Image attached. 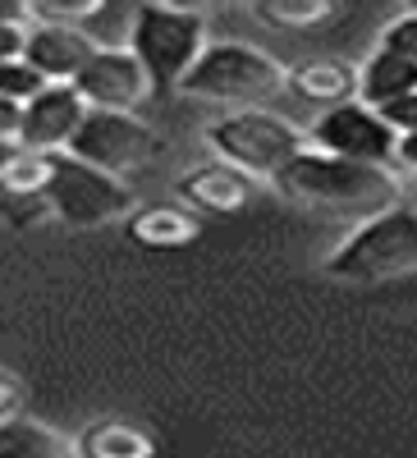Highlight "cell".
Masks as SVG:
<instances>
[{
  "mask_svg": "<svg viewBox=\"0 0 417 458\" xmlns=\"http://www.w3.org/2000/svg\"><path fill=\"white\" fill-rule=\"evenodd\" d=\"M161 151L157 129H147L138 114H110V110H88L79 133L69 138L64 157L83 161L110 179H124L142 165H151V157Z\"/></svg>",
  "mask_w": 417,
  "mask_h": 458,
  "instance_id": "obj_7",
  "label": "cell"
},
{
  "mask_svg": "<svg viewBox=\"0 0 417 458\" xmlns=\"http://www.w3.org/2000/svg\"><path fill=\"white\" fill-rule=\"evenodd\" d=\"M417 266V216L413 207H390L381 216L362 220L353 234L326 257V276L345 284H376L408 276Z\"/></svg>",
  "mask_w": 417,
  "mask_h": 458,
  "instance_id": "obj_3",
  "label": "cell"
},
{
  "mask_svg": "<svg viewBox=\"0 0 417 458\" xmlns=\"http://www.w3.org/2000/svg\"><path fill=\"white\" fill-rule=\"evenodd\" d=\"M47 83L37 79V73L23 64V60H0V101H14V106H23L28 97H37Z\"/></svg>",
  "mask_w": 417,
  "mask_h": 458,
  "instance_id": "obj_20",
  "label": "cell"
},
{
  "mask_svg": "<svg viewBox=\"0 0 417 458\" xmlns=\"http://www.w3.org/2000/svg\"><path fill=\"white\" fill-rule=\"evenodd\" d=\"M83 458H151V440L129 422H101L83 431Z\"/></svg>",
  "mask_w": 417,
  "mask_h": 458,
  "instance_id": "obj_18",
  "label": "cell"
},
{
  "mask_svg": "<svg viewBox=\"0 0 417 458\" xmlns=\"http://www.w3.org/2000/svg\"><path fill=\"white\" fill-rule=\"evenodd\" d=\"M285 88H294L302 101H312L321 110H335L345 101H358V69L345 60H308L289 73Z\"/></svg>",
  "mask_w": 417,
  "mask_h": 458,
  "instance_id": "obj_13",
  "label": "cell"
},
{
  "mask_svg": "<svg viewBox=\"0 0 417 458\" xmlns=\"http://www.w3.org/2000/svg\"><path fill=\"white\" fill-rule=\"evenodd\" d=\"M19 51H23V28L0 23V60H19Z\"/></svg>",
  "mask_w": 417,
  "mask_h": 458,
  "instance_id": "obj_22",
  "label": "cell"
},
{
  "mask_svg": "<svg viewBox=\"0 0 417 458\" xmlns=\"http://www.w3.org/2000/svg\"><path fill=\"white\" fill-rule=\"evenodd\" d=\"M207 51V19L198 10H179V5H138L133 19V37H129V55L138 60V69L147 73V83H170L179 88V79L193 60Z\"/></svg>",
  "mask_w": 417,
  "mask_h": 458,
  "instance_id": "obj_5",
  "label": "cell"
},
{
  "mask_svg": "<svg viewBox=\"0 0 417 458\" xmlns=\"http://www.w3.org/2000/svg\"><path fill=\"white\" fill-rule=\"evenodd\" d=\"M133 19H138V5H124V0H92V10L83 14L79 32L92 42V51H129Z\"/></svg>",
  "mask_w": 417,
  "mask_h": 458,
  "instance_id": "obj_16",
  "label": "cell"
},
{
  "mask_svg": "<svg viewBox=\"0 0 417 458\" xmlns=\"http://www.w3.org/2000/svg\"><path fill=\"white\" fill-rule=\"evenodd\" d=\"M133 239L147 243V248H179V243H193L198 234V220L188 211H174V207H147L129 220Z\"/></svg>",
  "mask_w": 417,
  "mask_h": 458,
  "instance_id": "obj_17",
  "label": "cell"
},
{
  "mask_svg": "<svg viewBox=\"0 0 417 458\" xmlns=\"http://www.w3.org/2000/svg\"><path fill=\"white\" fill-rule=\"evenodd\" d=\"M285 79L289 69L276 55L243 42H220L193 60V69L179 79V92L216 106H234V110H257L285 92Z\"/></svg>",
  "mask_w": 417,
  "mask_h": 458,
  "instance_id": "obj_2",
  "label": "cell"
},
{
  "mask_svg": "<svg viewBox=\"0 0 417 458\" xmlns=\"http://www.w3.org/2000/svg\"><path fill=\"white\" fill-rule=\"evenodd\" d=\"M179 193L193 202L198 211H216V216H225V211H239L248 198H252V183L239 174V170H230V165H202V170H188L183 179H179Z\"/></svg>",
  "mask_w": 417,
  "mask_h": 458,
  "instance_id": "obj_14",
  "label": "cell"
},
{
  "mask_svg": "<svg viewBox=\"0 0 417 458\" xmlns=\"http://www.w3.org/2000/svg\"><path fill=\"white\" fill-rule=\"evenodd\" d=\"M69 88L79 92L88 110H110V114H133L151 97L147 73L138 69L129 51H92Z\"/></svg>",
  "mask_w": 417,
  "mask_h": 458,
  "instance_id": "obj_10",
  "label": "cell"
},
{
  "mask_svg": "<svg viewBox=\"0 0 417 458\" xmlns=\"http://www.w3.org/2000/svg\"><path fill=\"white\" fill-rule=\"evenodd\" d=\"M395 97H417V14L404 10L395 23L381 28L371 60L358 69V101L386 106Z\"/></svg>",
  "mask_w": 417,
  "mask_h": 458,
  "instance_id": "obj_9",
  "label": "cell"
},
{
  "mask_svg": "<svg viewBox=\"0 0 417 458\" xmlns=\"http://www.w3.org/2000/svg\"><path fill=\"white\" fill-rule=\"evenodd\" d=\"M0 142H19V106L0 101Z\"/></svg>",
  "mask_w": 417,
  "mask_h": 458,
  "instance_id": "obj_23",
  "label": "cell"
},
{
  "mask_svg": "<svg viewBox=\"0 0 417 458\" xmlns=\"http://www.w3.org/2000/svg\"><path fill=\"white\" fill-rule=\"evenodd\" d=\"M0 458H69V440L28 417H0Z\"/></svg>",
  "mask_w": 417,
  "mask_h": 458,
  "instance_id": "obj_15",
  "label": "cell"
},
{
  "mask_svg": "<svg viewBox=\"0 0 417 458\" xmlns=\"http://www.w3.org/2000/svg\"><path fill=\"white\" fill-rule=\"evenodd\" d=\"M220 165L239 170L243 179H276L298 151H308V133L294 129L280 114L267 110H230L207 129Z\"/></svg>",
  "mask_w": 417,
  "mask_h": 458,
  "instance_id": "obj_4",
  "label": "cell"
},
{
  "mask_svg": "<svg viewBox=\"0 0 417 458\" xmlns=\"http://www.w3.org/2000/svg\"><path fill=\"white\" fill-rule=\"evenodd\" d=\"M257 14L276 28H312V23H326L335 5L330 0H276V5H261Z\"/></svg>",
  "mask_w": 417,
  "mask_h": 458,
  "instance_id": "obj_19",
  "label": "cell"
},
{
  "mask_svg": "<svg viewBox=\"0 0 417 458\" xmlns=\"http://www.w3.org/2000/svg\"><path fill=\"white\" fill-rule=\"evenodd\" d=\"M308 142H317L312 151H326V157H339V161H358V165H376V170H395V147H399V138L362 101L321 110Z\"/></svg>",
  "mask_w": 417,
  "mask_h": 458,
  "instance_id": "obj_8",
  "label": "cell"
},
{
  "mask_svg": "<svg viewBox=\"0 0 417 458\" xmlns=\"http://www.w3.org/2000/svg\"><path fill=\"white\" fill-rule=\"evenodd\" d=\"M88 55H92V42L69 23H28L23 28L19 60L42 83H73V73L88 64Z\"/></svg>",
  "mask_w": 417,
  "mask_h": 458,
  "instance_id": "obj_12",
  "label": "cell"
},
{
  "mask_svg": "<svg viewBox=\"0 0 417 458\" xmlns=\"http://www.w3.org/2000/svg\"><path fill=\"white\" fill-rule=\"evenodd\" d=\"M42 198H47V211L64 225H110V220H120L133 211V193H129V183L124 179H110L83 161H73L64 157V151H55L51 157V174H47V188H42Z\"/></svg>",
  "mask_w": 417,
  "mask_h": 458,
  "instance_id": "obj_6",
  "label": "cell"
},
{
  "mask_svg": "<svg viewBox=\"0 0 417 458\" xmlns=\"http://www.w3.org/2000/svg\"><path fill=\"white\" fill-rule=\"evenodd\" d=\"M0 23L28 28V5H19V0H0Z\"/></svg>",
  "mask_w": 417,
  "mask_h": 458,
  "instance_id": "obj_24",
  "label": "cell"
},
{
  "mask_svg": "<svg viewBox=\"0 0 417 458\" xmlns=\"http://www.w3.org/2000/svg\"><path fill=\"white\" fill-rule=\"evenodd\" d=\"M271 183L298 207H312L326 216H349V220H371V216L399 207L395 170L339 161V157H326V151H312V147L298 151Z\"/></svg>",
  "mask_w": 417,
  "mask_h": 458,
  "instance_id": "obj_1",
  "label": "cell"
},
{
  "mask_svg": "<svg viewBox=\"0 0 417 458\" xmlns=\"http://www.w3.org/2000/svg\"><path fill=\"white\" fill-rule=\"evenodd\" d=\"M88 106L79 101L69 83H47L37 97H28L19 106V147L42 151V157H55V151L69 147V138L79 133Z\"/></svg>",
  "mask_w": 417,
  "mask_h": 458,
  "instance_id": "obj_11",
  "label": "cell"
},
{
  "mask_svg": "<svg viewBox=\"0 0 417 458\" xmlns=\"http://www.w3.org/2000/svg\"><path fill=\"white\" fill-rule=\"evenodd\" d=\"M19 399H23V386H19L14 376H5V371H0V417H14Z\"/></svg>",
  "mask_w": 417,
  "mask_h": 458,
  "instance_id": "obj_21",
  "label": "cell"
}]
</instances>
